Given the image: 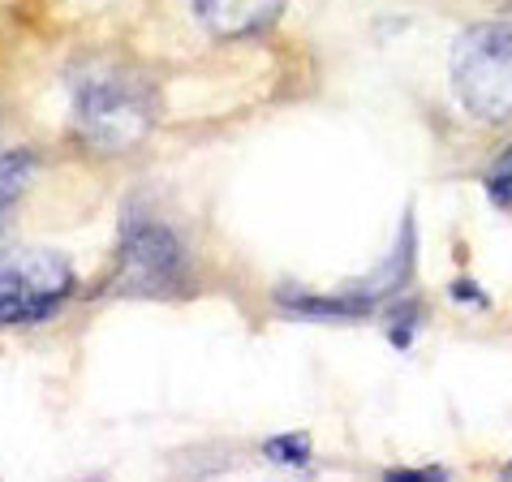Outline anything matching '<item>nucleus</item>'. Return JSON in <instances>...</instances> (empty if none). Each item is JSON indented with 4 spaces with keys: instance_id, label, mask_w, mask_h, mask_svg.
I'll use <instances>...</instances> for the list:
<instances>
[{
    "instance_id": "1",
    "label": "nucleus",
    "mask_w": 512,
    "mask_h": 482,
    "mask_svg": "<svg viewBox=\"0 0 512 482\" xmlns=\"http://www.w3.org/2000/svg\"><path fill=\"white\" fill-rule=\"evenodd\" d=\"M69 112L82 143L95 151H134L155 130L160 95L138 69L125 65H82L69 78Z\"/></svg>"
},
{
    "instance_id": "2",
    "label": "nucleus",
    "mask_w": 512,
    "mask_h": 482,
    "mask_svg": "<svg viewBox=\"0 0 512 482\" xmlns=\"http://www.w3.org/2000/svg\"><path fill=\"white\" fill-rule=\"evenodd\" d=\"M190 285V254L168 224L147 207H130L121 216L117 276L112 289L125 297H173Z\"/></svg>"
},
{
    "instance_id": "3",
    "label": "nucleus",
    "mask_w": 512,
    "mask_h": 482,
    "mask_svg": "<svg viewBox=\"0 0 512 482\" xmlns=\"http://www.w3.org/2000/svg\"><path fill=\"white\" fill-rule=\"evenodd\" d=\"M452 91L478 121H512V22H478L452 48Z\"/></svg>"
},
{
    "instance_id": "4",
    "label": "nucleus",
    "mask_w": 512,
    "mask_h": 482,
    "mask_svg": "<svg viewBox=\"0 0 512 482\" xmlns=\"http://www.w3.org/2000/svg\"><path fill=\"white\" fill-rule=\"evenodd\" d=\"M74 297V267L52 250H0V328L52 319Z\"/></svg>"
},
{
    "instance_id": "5",
    "label": "nucleus",
    "mask_w": 512,
    "mask_h": 482,
    "mask_svg": "<svg viewBox=\"0 0 512 482\" xmlns=\"http://www.w3.org/2000/svg\"><path fill=\"white\" fill-rule=\"evenodd\" d=\"M284 0H194V18L216 39H246L280 18Z\"/></svg>"
},
{
    "instance_id": "6",
    "label": "nucleus",
    "mask_w": 512,
    "mask_h": 482,
    "mask_svg": "<svg viewBox=\"0 0 512 482\" xmlns=\"http://www.w3.org/2000/svg\"><path fill=\"white\" fill-rule=\"evenodd\" d=\"M31 173H35L31 151H5L0 155V220L9 216V207L18 203L26 186H31Z\"/></svg>"
},
{
    "instance_id": "7",
    "label": "nucleus",
    "mask_w": 512,
    "mask_h": 482,
    "mask_svg": "<svg viewBox=\"0 0 512 482\" xmlns=\"http://www.w3.org/2000/svg\"><path fill=\"white\" fill-rule=\"evenodd\" d=\"M263 452L280 465H306L310 461V439L306 435H276V439L263 444Z\"/></svg>"
},
{
    "instance_id": "8",
    "label": "nucleus",
    "mask_w": 512,
    "mask_h": 482,
    "mask_svg": "<svg viewBox=\"0 0 512 482\" xmlns=\"http://www.w3.org/2000/svg\"><path fill=\"white\" fill-rule=\"evenodd\" d=\"M487 194L500 207H512V151H504L500 160L487 168Z\"/></svg>"
},
{
    "instance_id": "9",
    "label": "nucleus",
    "mask_w": 512,
    "mask_h": 482,
    "mask_svg": "<svg viewBox=\"0 0 512 482\" xmlns=\"http://www.w3.org/2000/svg\"><path fill=\"white\" fill-rule=\"evenodd\" d=\"M448 293H452V297H457V302H474V306H487V297H482V293H478L474 285H469V280H465V276H461V280H457V285H452Z\"/></svg>"
},
{
    "instance_id": "10",
    "label": "nucleus",
    "mask_w": 512,
    "mask_h": 482,
    "mask_svg": "<svg viewBox=\"0 0 512 482\" xmlns=\"http://www.w3.org/2000/svg\"><path fill=\"white\" fill-rule=\"evenodd\" d=\"M388 478H396V482H401V478H444V470H388Z\"/></svg>"
},
{
    "instance_id": "11",
    "label": "nucleus",
    "mask_w": 512,
    "mask_h": 482,
    "mask_svg": "<svg viewBox=\"0 0 512 482\" xmlns=\"http://www.w3.org/2000/svg\"><path fill=\"white\" fill-rule=\"evenodd\" d=\"M504 5H512V0H504Z\"/></svg>"
}]
</instances>
